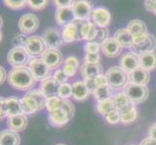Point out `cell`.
I'll list each match as a JSON object with an SVG mask.
<instances>
[{"instance_id": "6da1fadb", "label": "cell", "mask_w": 156, "mask_h": 145, "mask_svg": "<svg viewBox=\"0 0 156 145\" xmlns=\"http://www.w3.org/2000/svg\"><path fill=\"white\" fill-rule=\"evenodd\" d=\"M36 78L26 66L13 68L8 74V82L14 89L25 92L30 91L36 83Z\"/></svg>"}, {"instance_id": "7a4b0ae2", "label": "cell", "mask_w": 156, "mask_h": 145, "mask_svg": "<svg viewBox=\"0 0 156 145\" xmlns=\"http://www.w3.org/2000/svg\"><path fill=\"white\" fill-rule=\"evenodd\" d=\"M46 96L40 89H33L27 91L20 99L21 109L23 114L31 115L46 107Z\"/></svg>"}, {"instance_id": "3957f363", "label": "cell", "mask_w": 156, "mask_h": 145, "mask_svg": "<svg viewBox=\"0 0 156 145\" xmlns=\"http://www.w3.org/2000/svg\"><path fill=\"white\" fill-rule=\"evenodd\" d=\"M106 77L108 79V84L112 89H124V87L129 82L128 74L120 66L111 67L106 73Z\"/></svg>"}, {"instance_id": "277c9868", "label": "cell", "mask_w": 156, "mask_h": 145, "mask_svg": "<svg viewBox=\"0 0 156 145\" xmlns=\"http://www.w3.org/2000/svg\"><path fill=\"white\" fill-rule=\"evenodd\" d=\"M123 92L126 94V96L130 99L133 104L139 105L147 101L149 90L147 85H139L128 82L123 89Z\"/></svg>"}, {"instance_id": "5b68a950", "label": "cell", "mask_w": 156, "mask_h": 145, "mask_svg": "<svg viewBox=\"0 0 156 145\" xmlns=\"http://www.w3.org/2000/svg\"><path fill=\"white\" fill-rule=\"evenodd\" d=\"M83 20H75L74 22L64 26L62 30V38L64 43H73L82 41V26Z\"/></svg>"}, {"instance_id": "8992f818", "label": "cell", "mask_w": 156, "mask_h": 145, "mask_svg": "<svg viewBox=\"0 0 156 145\" xmlns=\"http://www.w3.org/2000/svg\"><path fill=\"white\" fill-rule=\"evenodd\" d=\"M28 68L30 69V71L36 78V80L43 81V80L51 78V69L48 67V65L42 58H32L29 61Z\"/></svg>"}, {"instance_id": "52a82bcc", "label": "cell", "mask_w": 156, "mask_h": 145, "mask_svg": "<svg viewBox=\"0 0 156 145\" xmlns=\"http://www.w3.org/2000/svg\"><path fill=\"white\" fill-rule=\"evenodd\" d=\"M25 50L30 57L35 58L44 54V52L47 50V45L44 39H43V37L34 35L28 37V41L27 44H26Z\"/></svg>"}, {"instance_id": "ba28073f", "label": "cell", "mask_w": 156, "mask_h": 145, "mask_svg": "<svg viewBox=\"0 0 156 145\" xmlns=\"http://www.w3.org/2000/svg\"><path fill=\"white\" fill-rule=\"evenodd\" d=\"M29 54L26 51L25 48L21 47H13L10 50L7 55L8 63L14 68L26 66V64L29 63Z\"/></svg>"}, {"instance_id": "9c48e42d", "label": "cell", "mask_w": 156, "mask_h": 145, "mask_svg": "<svg viewBox=\"0 0 156 145\" xmlns=\"http://www.w3.org/2000/svg\"><path fill=\"white\" fill-rule=\"evenodd\" d=\"M78 20L88 21L92 13V2L90 0H76L72 6Z\"/></svg>"}, {"instance_id": "30bf717a", "label": "cell", "mask_w": 156, "mask_h": 145, "mask_svg": "<svg viewBox=\"0 0 156 145\" xmlns=\"http://www.w3.org/2000/svg\"><path fill=\"white\" fill-rule=\"evenodd\" d=\"M156 50V39L152 34H147L143 40L134 43L131 50L137 55H141L146 52H154Z\"/></svg>"}, {"instance_id": "8fae6325", "label": "cell", "mask_w": 156, "mask_h": 145, "mask_svg": "<svg viewBox=\"0 0 156 145\" xmlns=\"http://www.w3.org/2000/svg\"><path fill=\"white\" fill-rule=\"evenodd\" d=\"M39 19L34 14L27 13L20 17L19 20V28L23 34H32L39 28Z\"/></svg>"}, {"instance_id": "7c38bea8", "label": "cell", "mask_w": 156, "mask_h": 145, "mask_svg": "<svg viewBox=\"0 0 156 145\" xmlns=\"http://www.w3.org/2000/svg\"><path fill=\"white\" fill-rule=\"evenodd\" d=\"M126 29L129 31V33L133 37L134 43L140 42L141 40H143L144 37H147L148 34L146 23L143 22V21L140 19L131 20L130 22L127 24Z\"/></svg>"}, {"instance_id": "4fadbf2b", "label": "cell", "mask_w": 156, "mask_h": 145, "mask_svg": "<svg viewBox=\"0 0 156 145\" xmlns=\"http://www.w3.org/2000/svg\"><path fill=\"white\" fill-rule=\"evenodd\" d=\"M42 37L44 39L48 48H55V50H58L64 42L62 38V34H60V32L57 29L52 27L46 29Z\"/></svg>"}, {"instance_id": "5bb4252c", "label": "cell", "mask_w": 156, "mask_h": 145, "mask_svg": "<svg viewBox=\"0 0 156 145\" xmlns=\"http://www.w3.org/2000/svg\"><path fill=\"white\" fill-rule=\"evenodd\" d=\"M41 58L51 70H57L63 62L62 53L55 48H47Z\"/></svg>"}, {"instance_id": "9a60e30c", "label": "cell", "mask_w": 156, "mask_h": 145, "mask_svg": "<svg viewBox=\"0 0 156 145\" xmlns=\"http://www.w3.org/2000/svg\"><path fill=\"white\" fill-rule=\"evenodd\" d=\"M111 13L109 10L103 7H96L91 13V20L98 27H107L111 22Z\"/></svg>"}, {"instance_id": "2e32d148", "label": "cell", "mask_w": 156, "mask_h": 145, "mask_svg": "<svg viewBox=\"0 0 156 145\" xmlns=\"http://www.w3.org/2000/svg\"><path fill=\"white\" fill-rule=\"evenodd\" d=\"M55 20L58 25L66 26L70 23L77 20L76 16H75L74 10L72 7H65V8H57L55 11Z\"/></svg>"}, {"instance_id": "e0dca14e", "label": "cell", "mask_w": 156, "mask_h": 145, "mask_svg": "<svg viewBox=\"0 0 156 145\" xmlns=\"http://www.w3.org/2000/svg\"><path fill=\"white\" fill-rule=\"evenodd\" d=\"M101 50L103 54L109 58H115L121 53L122 47L118 44L117 41L114 37H110L109 39L106 40L103 44L101 45Z\"/></svg>"}, {"instance_id": "ac0fdd59", "label": "cell", "mask_w": 156, "mask_h": 145, "mask_svg": "<svg viewBox=\"0 0 156 145\" xmlns=\"http://www.w3.org/2000/svg\"><path fill=\"white\" fill-rule=\"evenodd\" d=\"M120 67L124 70L127 74H130L134 70L140 67L139 55L134 52H126L120 58Z\"/></svg>"}, {"instance_id": "d6986e66", "label": "cell", "mask_w": 156, "mask_h": 145, "mask_svg": "<svg viewBox=\"0 0 156 145\" xmlns=\"http://www.w3.org/2000/svg\"><path fill=\"white\" fill-rule=\"evenodd\" d=\"M128 80L129 82L134 84L147 85L150 80V74L148 71L140 66L130 74H128Z\"/></svg>"}, {"instance_id": "ffe728a7", "label": "cell", "mask_w": 156, "mask_h": 145, "mask_svg": "<svg viewBox=\"0 0 156 145\" xmlns=\"http://www.w3.org/2000/svg\"><path fill=\"white\" fill-rule=\"evenodd\" d=\"M70 120H71V118L69 117L67 112L62 107L55 111L49 112V122L53 127L61 128L63 126H65Z\"/></svg>"}, {"instance_id": "44dd1931", "label": "cell", "mask_w": 156, "mask_h": 145, "mask_svg": "<svg viewBox=\"0 0 156 145\" xmlns=\"http://www.w3.org/2000/svg\"><path fill=\"white\" fill-rule=\"evenodd\" d=\"M59 87H60V83L56 81V80L51 77L41 81L39 89L42 91V93L46 96V98H50V97L58 96Z\"/></svg>"}, {"instance_id": "7402d4cb", "label": "cell", "mask_w": 156, "mask_h": 145, "mask_svg": "<svg viewBox=\"0 0 156 145\" xmlns=\"http://www.w3.org/2000/svg\"><path fill=\"white\" fill-rule=\"evenodd\" d=\"M6 123L10 130L19 133L25 130V128L27 127V118L24 114L12 115L7 117Z\"/></svg>"}, {"instance_id": "603a6c76", "label": "cell", "mask_w": 156, "mask_h": 145, "mask_svg": "<svg viewBox=\"0 0 156 145\" xmlns=\"http://www.w3.org/2000/svg\"><path fill=\"white\" fill-rule=\"evenodd\" d=\"M118 111L120 113V122L123 123V124H130V123H133L137 119L138 110L136 105L133 103L125 105Z\"/></svg>"}, {"instance_id": "cb8c5ba5", "label": "cell", "mask_w": 156, "mask_h": 145, "mask_svg": "<svg viewBox=\"0 0 156 145\" xmlns=\"http://www.w3.org/2000/svg\"><path fill=\"white\" fill-rule=\"evenodd\" d=\"M80 74L84 80L93 79L100 74H102V66L101 64H88L83 63L80 67Z\"/></svg>"}, {"instance_id": "d4e9b609", "label": "cell", "mask_w": 156, "mask_h": 145, "mask_svg": "<svg viewBox=\"0 0 156 145\" xmlns=\"http://www.w3.org/2000/svg\"><path fill=\"white\" fill-rule=\"evenodd\" d=\"M73 95L72 97L77 101H84L88 98V96L90 94L89 90L85 84V81H82V80H79V81H75L73 84Z\"/></svg>"}, {"instance_id": "484cf974", "label": "cell", "mask_w": 156, "mask_h": 145, "mask_svg": "<svg viewBox=\"0 0 156 145\" xmlns=\"http://www.w3.org/2000/svg\"><path fill=\"white\" fill-rule=\"evenodd\" d=\"M114 38L117 41V43L121 46L122 48H131L134 44L133 37L126 28L118 29L115 33Z\"/></svg>"}, {"instance_id": "4316f807", "label": "cell", "mask_w": 156, "mask_h": 145, "mask_svg": "<svg viewBox=\"0 0 156 145\" xmlns=\"http://www.w3.org/2000/svg\"><path fill=\"white\" fill-rule=\"evenodd\" d=\"M20 137L15 131L3 130L0 133V145H20Z\"/></svg>"}, {"instance_id": "83f0119b", "label": "cell", "mask_w": 156, "mask_h": 145, "mask_svg": "<svg viewBox=\"0 0 156 145\" xmlns=\"http://www.w3.org/2000/svg\"><path fill=\"white\" fill-rule=\"evenodd\" d=\"M6 107H7L8 116L23 114V109H21L20 99H19L18 97H16V96H11L6 98Z\"/></svg>"}, {"instance_id": "f1b7e54d", "label": "cell", "mask_w": 156, "mask_h": 145, "mask_svg": "<svg viewBox=\"0 0 156 145\" xmlns=\"http://www.w3.org/2000/svg\"><path fill=\"white\" fill-rule=\"evenodd\" d=\"M98 32V26L92 21H84L82 26V37L83 40L87 42H92Z\"/></svg>"}, {"instance_id": "f546056e", "label": "cell", "mask_w": 156, "mask_h": 145, "mask_svg": "<svg viewBox=\"0 0 156 145\" xmlns=\"http://www.w3.org/2000/svg\"><path fill=\"white\" fill-rule=\"evenodd\" d=\"M140 66L147 71H153L156 68V54L154 52H146L139 55Z\"/></svg>"}, {"instance_id": "4dcf8cb0", "label": "cell", "mask_w": 156, "mask_h": 145, "mask_svg": "<svg viewBox=\"0 0 156 145\" xmlns=\"http://www.w3.org/2000/svg\"><path fill=\"white\" fill-rule=\"evenodd\" d=\"M96 109H97L99 113L104 117L109 113V112L112 111L114 109H116L115 102L112 100V97L111 99H107L104 101H98L97 105H96Z\"/></svg>"}, {"instance_id": "1f68e13d", "label": "cell", "mask_w": 156, "mask_h": 145, "mask_svg": "<svg viewBox=\"0 0 156 145\" xmlns=\"http://www.w3.org/2000/svg\"><path fill=\"white\" fill-rule=\"evenodd\" d=\"M112 96V88L109 84L105 85V86L99 87L95 90L93 93V97L96 101H104L107 99H111Z\"/></svg>"}, {"instance_id": "d6a6232c", "label": "cell", "mask_w": 156, "mask_h": 145, "mask_svg": "<svg viewBox=\"0 0 156 145\" xmlns=\"http://www.w3.org/2000/svg\"><path fill=\"white\" fill-rule=\"evenodd\" d=\"M112 100H114V102H115V109L117 110L121 109L122 107H124L125 105L132 103V102L130 101V99L128 98L124 92H120V93H117V94L114 95L112 96Z\"/></svg>"}, {"instance_id": "836d02e7", "label": "cell", "mask_w": 156, "mask_h": 145, "mask_svg": "<svg viewBox=\"0 0 156 145\" xmlns=\"http://www.w3.org/2000/svg\"><path fill=\"white\" fill-rule=\"evenodd\" d=\"M62 102H63V100L61 98H59L58 96L47 98V100H46V109L49 112H51V111H55L58 109H60L61 105H62Z\"/></svg>"}, {"instance_id": "e575fe53", "label": "cell", "mask_w": 156, "mask_h": 145, "mask_svg": "<svg viewBox=\"0 0 156 145\" xmlns=\"http://www.w3.org/2000/svg\"><path fill=\"white\" fill-rule=\"evenodd\" d=\"M73 95V86L72 84H70L68 82L60 84L58 91V97L61 98L62 100H68L70 97H72Z\"/></svg>"}, {"instance_id": "d590c367", "label": "cell", "mask_w": 156, "mask_h": 145, "mask_svg": "<svg viewBox=\"0 0 156 145\" xmlns=\"http://www.w3.org/2000/svg\"><path fill=\"white\" fill-rule=\"evenodd\" d=\"M4 5L12 10H20L27 5V0H3Z\"/></svg>"}, {"instance_id": "8d00e7d4", "label": "cell", "mask_w": 156, "mask_h": 145, "mask_svg": "<svg viewBox=\"0 0 156 145\" xmlns=\"http://www.w3.org/2000/svg\"><path fill=\"white\" fill-rule=\"evenodd\" d=\"M109 30L107 29V27H98V32L96 35L95 39L92 41L98 45H102L103 43L109 39Z\"/></svg>"}, {"instance_id": "74e56055", "label": "cell", "mask_w": 156, "mask_h": 145, "mask_svg": "<svg viewBox=\"0 0 156 145\" xmlns=\"http://www.w3.org/2000/svg\"><path fill=\"white\" fill-rule=\"evenodd\" d=\"M48 4L49 0H27V5L33 11H41L45 9Z\"/></svg>"}, {"instance_id": "f35d334b", "label": "cell", "mask_w": 156, "mask_h": 145, "mask_svg": "<svg viewBox=\"0 0 156 145\" xmlns=\"http://www.w3.org/2000/svg\"><path fill=\"white\" fill-rule=\"evenodd\" d=\"M28 41V37H26L25 34L21 33L18 34L14 37V39L12 41V44L14 47H21V48H25L26 44H27Z\"/></svg>"}, {"instance_id": "ab89813d", "label": "cell", "mask_w": 156, "mask_h": 145, "mask_svg": "<svg viewBox=\"0 0 156 145\" xmlns=\"http://www.w3.org/2000/svg\"><path fill=\"white\" fill-rule=\"evenodd\" d=\"M105 118L109 124L114 125L118 122H120V113L117 109H114L112 111L109 112V113L105 116Z\"/></svg>"}, {"instance_id": "60d3db41", "label": "cell", "mask_w": 156, "mask_h": 145, "mask_svg": "<svg viewBox=\"0 0 156 145\" xmlns=\"http://www.w3.org/2000/svg\"><path fill=\"white\" fill-rule=\"evenodd\" d=\"M83 50L85 53H99L101 50V45L96 44L94 42H87L84 45Z\"/></svg>"}, {"instance_id": "b9f144b4", "label": "cell", "mask_w": 156, "mask_h": 145, "mask_svg": "<svg viewBox=\"0 0 156 145\" xmlns=\"http://www.w3.org/2000/svg\"><path fill=\"white\" fill-rule=\"evenodd\" d=\"M61 107L67 112L69 117L72 119L74 114H75V106H74V104L72 103V102L69 101V100H63Z\"/></svg>"}, {"instance_id": "7bdbcfd3", "label": "cell", "mask_w": 156, "mask_h": 145, "mask_svg": "<svg viewBox=\"0 0 156 145\" xmlns=\"http://www.w3.org/2000/svg\"><path fill=\"white\" fill-rule=\"evenodd\" d=\"M52 78H55V79L56 80V81H58L60 84L67 82V79L69 78L66 76V74L64 73L63 70H60V69H57L56 71H55V73H53Z\"/></svg>"}, {"instance_id": "ee69618b", "label": "cell", "mask_w": 156, "mask_h": 145, "mask_svg": "<svg viewBox=\"0 0 156 145\" xmlns=\"http://www.w3.org/2000/svg\"><path fill=\"white\" fill-rule=\"evenodd\" d=\"M100 61V53H85L84 63L98 64Z\"/></svg>"}, {"instance_id": "f6af8a7d", "label": "cell", "mask_w": 156, "mask_h": 145, "mask_svg": "<svg viewBox=\"0 0 156 145\" xmlns=\"http://www.w3.org/2000/svg\"><path fill=\"white\" fill-rule=\"evenodd\" d=\"M62 70L64 71V73L66 74V76L68 78H73L76 76V74L78 72V68H76L73 65H69V64H64Z\"/></svg>"}, {"instance_id": "bcb514c9", "label": "cell", "mask_w": 156, "mask_h": 145, "mask_svg": "<svg viewBox=\"0 0 156 145\" xmlns=\"http://www.w3.org/2000/svg\"><path fill=\"white\" fill-rule=\"evenodd\" d=\"M56 8H65V7H72L76 0H52Z\"/></svg>"}, {"instance_id": "7dc6e473", "label": "cell", "mask_w": 156, "mask_h": 145, "mask_svg": "<svg viewBox=\"0 0 156 145\" xmlns=\"http://www.w3.org/2000/svg\"><path fill=\"white\" fill-rule=\"evenodd\" d=\"M94 82H95V85H96V88H99V87H102V86H105V85H107L108 84V79H107L106 74H100L99 76H97L94 78Z\"/></svg>"}, {"instance_id": "c3c4849f", "label": "cell", "mask_w": 156, "mask_h": 145, "mask_svg": "<svg viewBox=\"0 0 156 145\" xmlns=\"http://www.w3.org/2000/svg\"><path fill=\"white\" fill-rule=\"evenodd\" d=\"M7 116L8 114H7V107H6V98L2 97L1 101H0V118L2 120Z\"/></svg>"}, {"instance_id": "681fc988", "label": "cell", "mask_w": 156, "mask_h": 145, "mask_svg": "<svg viewBox=\"0 0 156 145\" xmlns=\"http://www.w3.org/2000/svg\"><path fill=\"white\" fill-rule=\"evenodd\" d=\"M64 64H69V65H73L76 68H80V63L77 57L75 56H68L64 59Z\"/></svg>"}, {"instance_id": "f907efd6", "label": "cell", "mask_w": 156, "mask_h": 145, "mask_svg": "<svg viewBox=\"0 0 156 145\" xmlns=\"http://www.w3.org/2000/svg\"><path fill=\"white\" fill-rule=\"evenodd\" d=\"M84 81H85V84H87V86L89 90V92L93 94L95 92V90L97 89L96 88L95 82H94V78L93 79H87V80H84Z\"/></svg>"}, {"instance_id": "816d5d0a", "label": "cell", "mask_w": 156, "mask_h": 145, "mask_svg": "<svg viewBox=\"0 0 156 145\" xmlns=\"http://www.w3.org/2000/svg\"><path fill=\"white\" fill-rule=\"evenodd\" d=\"M155 4L156 2L152 1V0H146L144 1V5H146V8L147 11H149V12H154V9H155Z\"/></svg>"}, {"instance_id": "f5cc1de1", "label": "cell", "mask_w": 156, "mask_h": 145, "mask_svg": "<svg viewBox=\"0 0 156 145\" xmlns=\"http://www.w3.org/2000/svg\"><path fill=\"white\" fill-rule=\"evenodd\" d=\"M139 145H156V140L148 136V137H146L144 139H143Z\"/></svg>"}, {"instance_id": "db71d44e", "label": "cell", "mask_w": 156, "mask_h": 145, "mask_svg": "<svg viewBox=\"0 0 156 145\" xmlns=\"http://www.w3.org/2000/svg\"><path fill=\"white\" fill-rule=\"evenodd\" d=\"M0 74H1V78H0V82L1 84H3L5 81H6V79H8V74L6 73V70H5L4 67H0Z\"/></svg>"}, {"instance_id": "11a10c76", "label": "cell", "mask_w": 156, "mask_h": 145, "mask_svg": "<svg viewBox=\"0 0 156 145\" xmlns=\"http://www.w3.org/2000/svg\"><path fill=\"white\" fill-rule=\"evenodd\" d=\"M148 136H149V137H151L156 140V123H154L153 125L150 126L149 130H148Z\"/></svg>"}, {"instance_id": "9f6ffc18", "label": "cell", "mask_w": 156, "mask_h": 145, "mask_svg": "<svg viewBox=\"0 0 156 145\" xmlns=\"http://www.w3.org/2000/svg\"><path fill=\"white\" fill-rule=\"evenodd\" d=\"M153 14L156 16V4H155V9H154V12H153Z\"/></svg>"}, {"instance_id": "6f0895ef", "label": "cell", "mask_w": 156, "mask_h": 145, "mask_svg": "<svg viewBox=\"0 0 156 145\" xmlns=\"http://www.w3.org/2000/svg\"><path fill=\"white\" fill-rule=\"evenodd\" d=\"M56 145H66V144H63V143H58V144H56Z\"/></svg>"}, {"instance_id": "680465c9", "label": "cell", "mask_w": 156, "mask_h": 145, "mask_svg": "<svg viewBox=\"0 0 156 145\" xmlns=\"http://www.w3.org/2000/svg\"><path fill=\"white\" fill-rule=\"evenodd\" d=\"M152 1H154V2H156V0H152Z\"/></svg>"}, {"instance_id": "91938a15", "label": "cell", "mask_w": 156, "mask_h": 145, "mask_svg": "<svg viewBox=\"0 0 156 145\" xmlns=\"http://www.w3.org/2000/svg\"><path fill=\"white\" fill-rule=\"evenodd\" d=\"M131 145H135V144H131Z\"/></svg>"}]
</instances>
